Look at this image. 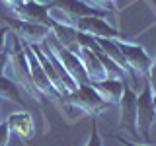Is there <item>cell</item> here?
<instances>
[{
    "mask_svg": "<svg viewBox=\"0 0 156 146\" xmlns=\"http://www.w3.org/2000/svg\"><path fill=\"white\" fill-rule=\"evenodd\" d=\"M156 119V105L152 97V88L144 78L143 90L136 92V129L143 142H150V130Z\"/></svg>",
    "mask_w": 156,
    "mask_h": 146,
    "instance_id": "cell-3",
    "label": "cell"
},
{
    "mask_svg": "<svg viewBox=\"0 0 156 146\" xmlns=\"http://www.w3.org/2000/svg\"><path fill=\"white\" fill-rule=\"evenodd\" d=\"M84 2L98 10H104V12H115V2L111 0H84Z\"/></svg>",
    "mask_w": 156,
    "mask_h": 146,
    "instance_id": "cell-17",
    "label": "cell"
},
{
    "mask_svg": "<svg viewBox=\"0 0 156 146\" xmlns=\"http://www.w3.org/2000/svg\"><path fill=\"white\" fill-rule=\"evenodd\" d=\"M45 2H47V0H45Z\"/></svg>",
    "mask_w": 156,
    "mask_h": 146,
    "instance_id": "cell-24",
    "label": "cell"
},
{
    "mask_svg": "<svg viewBox=\"0 0 156 146\" xmlns=\"http://www.w3.org/2000/svg\"><path fill=\"white\" fill-rule=\"evenodd\" d=\"M23 53H26V58H27V64H29V72H31V80H33V86L37 88V92L41 94L43 97H49L53 101H58L62 107H65V97L58 94V90L51 84V80L47 78L45 70H43L41 62H39L37 55L33 53V49L29 43H23Z\"/></svg>",
    "mask_w": 156,
    "mask_h": 146,
    "instance_id": "cell-4",
    "label": "cell"
},
{
    "mask_svg": "<svg viewBox=\"0 0 156 146\" xmlns=\"http://www.w3.org/2000/svg\"><path fill=\"white\" fill-rule=\"evenodd\" d=\"M119 49H121V55H123L127 66L131 68V72L135 76L146 78V74L150 70V64H152V58L148 57L146 49L133 41H119Z\"/></svg>",
    "mask_w": 156,
    "mask_h": 146,
    "instance_id": "cell-8",
    "label": "cell"
},
{
    "mask_svg": "<svg viewBox=\"0 0 156 146\" xmlns=\"http://www.w3.org/2000/svg\"><path fill=\"white\" fill-rule=\"evenodd\" d=\"M72 27L80 33H88L92 37H104V39H115V41H131L125 33H121L117 27L109 26L105 18L100 16H84L72 22Z\"/></svg>",
    "mask_w": 156,
    "mask_h": 146,
    "instance_id": "cell-5",
    "label": "cell"
},
{
    "mask_svg": "<svg viewBox=\"0 0 156 146\" xmlns=\"http://www.w3.org/2000/svg\"><path fill=\"white\" fill-rule=\"evenodd\" d=\"M6 22H8V26L14 29L16 37H20L23 43H43L53 33V29L47 27V26L23 22V19H18L14 16H6Z\"/></svg>",
    "mask_w": 156,
    "mask_h": 146,
    "instance_id": "cell-10",
    "label": "cell"
},
{
    "mask_svg": "<svg viewBox=\"0 0 156 146\" xmlns=\"http://www.w3.org/2000/svg\"><path fill=\"white\" fill-rule=\"evenodd\" d=\"M8 61H10V55H8V49H6V51H2V53H0V76L4 74V70H6Z\"/></svg>",
    "mask_w": 156,
    "mask_h": 146,
    "instance_id": "cell-19",
    "label": "cell"
},
{
    "mask_svg": "<svg viewBox=\"0 0 156 146\" xmlns=\"http://www.w3.org/2000/svg\"><path fill=\"white\" fill-rule=\"evenodd\" d=\"M47 45L51 47V51L55 53V57L61 61V64L65 66V70L72 76V80H74L76 84H90V78H88V74H86V70H84V66H82V62H80V58H78L74 49L61 45L57 39L53 43H47Z\"/></svg>",
    "mask_w": 156,
    "mask_h": 146,
    "instance_id": "cell-6",
    "label": "cell"
},
{
    "mask_svg": "<svg viewBox=\"0 0 156 146\" xmlns=\"http://www.w3.org/2000/svg\"><path fill=\"white\" fill-rule=\"evenodd\" d=\"M10 12L14 14V18L23 19V22H31V23H41L47 27H55L57 23L51 19L49 14V2H39V0H26L22 6L12 8Z\"/></svg>",
    "mask_w": 156,
    "mask_h": 146,
    "instance_id": "cell-9",
    "label": "cell"
},
{
    "mask_svg": "<svg viewBox=\"0 0 156 146\" xmlns=\"http://www.w3.org/2000/svg\"><path fill=\"white\" fill-rule=\"evenodd\" d=\"M119 129H125L127 133H131L136 140L143 142L139 134V129H136V90H133L131 86H123V94H121L119 99Z\"/></svg>",
    "mask_w": 156,
    "mask_h": 146,
    "instance_id": "cell-7",
    "label": "cell"
},
{
    "mask_svg": "<svg viewBox=\"0 0 156 146\" xmlns=\"http://www.w3.org/2000/svg\"><path fill=\"white\" fill-rule=\"evenodd\" d=\"M90 84L109 105H119L121 94H123V86H125V78L107 76L104 80H96V82H90Z\"/></svg>",
    "mask_w": 156,
    "mask_h": 146,
    "instance_id": "cell-12",
    "label": "cell"
},
{
    "mask_svg": "<svg viewBox=\"0 0 156 146\" xmlns=\"http://www.w3.org/2000/svg\"><path fill=\"white\" fill-rule=\"evenodd\" d=\"M8 49V55H10V61L8 64L12 66V72H14V78H16V84L20 88L27 92L33 99H37L39 103L45 101V97L37 92V88L33 86V80H31V72H29V64H27V58H26V53H23V43L22 39L14 35L12 39V47H6Z\"/></svg>",
    "mask_w": 156,
    "mask_h": 146,
    "instance_id": "cell-2",
    "label": "cell"
},
{
    "mask_svg": "<svg viewBox=\"0 0 156 146\" xmlns=\"http://www.w3.org/2000/svg\"><path fill=\"white\" fill-rule=\"evenodd\" d=\"M0 99L16 101L18 105L26 107V103H23V99H22V96H20V86L12 80V78H8V76H4V74L0 76Z\"/></svg>",
    "mask_w": 156,
    "mask_h": 146,
    "instance_id": "cell-15",
    "label": "cell"
},
{
    "mask_svg": "<svg viewBox=\"0 0 156 146\" xmlns=\"http://www.w3.org/2000/svg\"><path fill=\"white\" fill-rule=\"evenodd\" d=\"M115 140H119V144H123V146H143V144H135V142H129V140L121 138V136H117Z\"/></svg>",
    "mask_w": 156,
    "mask_h": 146,
    "instance_id": "cell-22",
    "label": "cell"
},
{
    "mask_svg": "<svg viewBox=\"0 0 156 146\" xmlns=\"http://www.w3.org/2000/svg\"><path fill=\"white\" fill-rule=\"evenodd\" d=\"M107 107H109V103L92 88V84H78V88L68 94L66 101H65L66 111L74 109L80 117L88 115L90 119L92 117L98 119V115H101Z\"/></svg>",
    "mask_w": 156,
    "mask_h": 146,
    "instance_id": "cell-1",
    "label": "cell"
},
{
    "mask_svg": "<svg viewBox=\"0 0 156 146\" xmlns=\"http://www.w3.org/2000/svg\"><path fill=\"white\" fill-rule=\"evenodd\" d=\"M23 2H26V0H2V4H4V6H8L10 10L16 8V6H22Z\"/></svg>",
    "mask_w": 156,
    "mask_h": 146,
    "instance_id": "cell-21",
    "label": "cell"
},
{
    "mask_svg": "<svg viewBox=\"0 0 156 146\" xmlns=\"http://www.w3.org/2000/svg\"><path fill=\"white\" fill-rule=\"evenodd\" d=\"M8 129L10 134L18 136L20 140H29L33 136V119L29 115V111H16V113H10L8 119Z\"/></svg>",
    "mask_w": 156,
    "mask_h": 146,
    "instance_id": "cell-13",
    "label": "cell"
},
{
    "mask_svg": "<svg viewBox=\"0 0 156 146\" xmlns=\"http://www.w3.org/2000/svg\"><path fill=\"white\" fill-rule=\"evenodd\" d=\"M8 140H10L8 123H0V146H8Z\"/></svg>",
    "mask_w": 156,
    "mask_h": 146,
    "instance_id": "cell-18",
    "label": "cell"
},
{
    "mask_svg": "<svg viewBox=\"0 0 156 146\" xmlns=\"http://www.w3.org/2000/svg\"><path fill=\"white\" fill-rule=\"evenodd\" d=\"M29 45H31L33 53H35V55H37V58H39V62H41V66H43V70H45L47 78H49V80H51V84L55 86L57 90H58V94H61V96H62V97H65V99H66L70 92H68L66 88H65V84H62V82H61V78H58V74L55 72V68H53L51 61H49V58H47V55H45V53H43L41 45H39V43H29Z\"/></svg>",
    "mask_w": 156,
    "mask_h": 146,
    "instance_id": "cell-14",
    "label": "cell"
},
{
    "mask_svg": "<svg viewBox=\"0 0 156 146\" xmlns=\"http://www.w3.org/2000/svg\"><path fill=\"white\" fill-rule=\"evenodd\" d=\"M8 27H0V53L6 51V39H8Z\"/></svg>",
    "mask_w": 156,
    "mask_h": 146,
    "instance_id": "cell-20",
    "label": "cell"
},
{
    "mask_svg": "<svg viewBox=\"0 0 156 146\" xmlns=\"http://www.w3.org/2000/svg\"><path fill=\"white\" fill-rule=\"evenodd\" d=\"M72 49L76 51V55H78V58H80V62H82V66H84L88 78H90V82L104 80V78L109 76L107 70H105V66L101 64V61L98 58V55L92 51V49L82 47V45H72Z\"/></svg>",
    "mask_w": 156,
    "mask_h": 146,
    "instance_id": "cell-11",
    "label": "cell"
},
{
    "mask_svg": "<svg viewBox=\"0 0 156 146\" xmlns=\"http://www.w3.org/2000/svg\"><path fill=\"white\" fill-rule=\"evenodd\" d=\"M86 146H104V140H101L100 130H98V125H96V117H92L90 136H88V144H86Z\"/></svg>",
    "mask_w": 156,
    "mask_h": 146,
    "instance_id": "cell-16",
    "label": "cell"
},
{
    "mask_svg": "<svg viewBox=\"0 0 156 146\" xmlns=\"http://www.w3.org/2000/svg\"><path fill=\"white\" fill-rule=\"evenodd\" d=\"M111 2H113V0H111Z\"/></svg>",
    "mask_w": 156,
    "mask_h": 146,
    "instance_id": "cell-23",
    "label": "cell"
}]
</instances>
